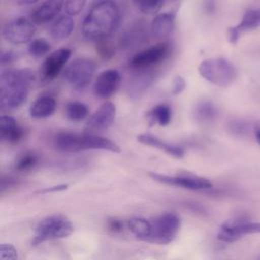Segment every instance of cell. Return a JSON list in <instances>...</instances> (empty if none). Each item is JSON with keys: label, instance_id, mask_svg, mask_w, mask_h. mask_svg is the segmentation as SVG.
<instances>
[{"label": "cell", "instance_id": "obj_28", "mask_svg": "<svg viewBox=\"0 0 260 260\" xmlns=\"http://www.w3.org/2000/svg\"><path fill=\"white\" fill-rule=\"evenodd\" d=\"M39 159L40 158L37 152L31 150L24 151L16 157L13 164V169L16 172H20V173L31 171L39 164Z\"/></svg>", "mask_w": 260, "mask_h": 260}, {"label": "cell", "instance_id": "obj_14", "mask_svg": "<svg viewBox=\"0 0 260 260\" xmlns=\"http://www.w3.org/2000/svg\"><path fill=\"white\" fill-rule=\"evenodd\" d=\"M259 25H260V7L248 9L244 13L241 21L238 24L229 27L228 29L229 42L235 45L243 32L247 30L255 29Z\"/></svg>", "mask_w": 260, "mask_h": 260}, {"label": "cell", "instance_id": "obj_15", "mask_svg": "<svg viewBox=\"0 0 260 260\" xmlns=\"http://www.w3.org/2000/svg\"><path fill=\"white\" fill-rule=\"evenodd\" d=\"M148 40V32L143 23H136L121 34L118 45L123 51H131L145 44Z\"/></svg>", "mask_w": 260, "mask_h": 260}, {"label": "cell", "instance_id": "obj_38", "mask_svg": "<svg viewBox=\"0 0 260 260\" xmlns=\"http://www.w3.org/2000/svg\"><path fill=\"white\" fill-rule=\"evenodd\" d=\"M14 59V55L11 51H5L1 54V65H8L10 64Z\"/></svg>", "mask_w": 260, "mask_h": 260}, {"label": "cell", "instance_id": "obj_36", "mask_svg": "<svg viewBox=\"0 0 260 260\" xmlns=\"http://www.w3.org/2000/svg\"><path fill=\"white\" fill-rule=\"evenodd\" d=\"M107 226L108 229L115 234L121 233L124 231V228L126 226V222H124L122 219L117 218V217H112L109 218L107 221Z\"/></svg>", "mask_w": 260, "mask_h": 260}, {"label": "cell", "instance_id": "obj_29", "mask_svg": "<svg viewBox=\"0 0 260 260\" xmlns=\"http://www.w3.org/2000/svg\"><path fill=\"white\" fill-rule=\"evenodd\" d=\"M65 113L68 120L79 122L88 115V107L81 102H69L65 107Z\"/></svg>", "mask_w": 260, "mask_h": 260}, {"label": "cell", "instance_id": "obj_33", "mask_svg": "<svg viewBox=\"0 0 260 260\" xmlns=\"http://www.w3.org/2000/svg\"><path fill=\"white\" fill-rule=\"evenodd\" d=\"M86 0H65L64 10L68 15H76L81 12Z\"/></svg>", "mask_w": 260, "mask_h": 260}, {"label": "cell", "instance_id": "obj_35", "mask_svg": "<svg viewBox=\"0 0 260 260\" xmlns=\"http://www.w3.org/2000/svg\"><path fill=\"white\" fill-rule=\"evenodd\" d=\"M228 130L235 135H243L248 130V125L242 120H231L226 125Z\"/></svg>", "mask_w": 260, "mask_h": 260}, {"label": "cell", "instance_id": "obj_24", "mask_svg": "<svg viewBox=\"0 0 260 260\" xmlns=\"http://www.w3.org/2000/svg\"><path fill=\"white\" fill-rule=\"evenodd\" d=\"M126 228L137 240L147 242L150 236V231H151L150 219H147L145 217L135 216V217L129 218L126 221Z\"/></svg>", "mask_w": 260, "mask_h": 260}, {"label": "cell", "instance_id": "obj_32", "mask_svg": "<svg viewBox=\"0 0 260 260\" xmlns=\"http://www.w3.org/2000/svg\"><path fill=\"white\" fill-rule=\"evenodd\" d=\"M135 5L144 13H153L159 10L165 0H133Z\"/></svg>", "mask_w": 260, "mask_h": 260}, {"label": "cell", "instance_id": "obj_34", "mask_svg": "<svg viewBox=\"0 0 260 260\" xmlns=\"http://www.w3.org/2000/svg\"><path fill=\"white\" fill-rule=\"evenodd\" d=\"M0 260H18V254L13 245L8 243L0 245Z\"/></svg>", "mask_w": 260, "mask_h": 260}, {"label": "cell", "instance_id": "obj_37", "mask_svg": "<svg viewBox=\"0 0 260 260\" xmlns=\"http://www.w3.org/2000/svg\"><path fill=\"white\" fill-rule=\"evenodd\" d=\"M186 80L182 76H176L172 84V93L179 94L186 88Z\"/></svg>", "mask_w": 260, "mask_h": 260}, {"label": "cell", "instance_id": "obj_27", "mask_svg": "<svg viewBox=\"0 0 260 260\" xmlns=\"http://www.w3.org/2000/svg\"><path fill=\"white\" fill-rule=\"evenodd\" d=\"M146 119L149 125L158 124L159 126H168L172 119V110L168 105L159 104L146 113Z\"/></svg>", "mask_w": 260, "mask_h": 260}, {"label": "cell", "instance_id": "obj_26", "mask_svg": "<svg viewBox=\"0 0 260 260\" xmlns=\"http://www.w3.org/2000/svg\"><path fill=\"white\" fill-rule=\"evenodd\" d=\"M218 116V109L210 101L199 102L194 109V118L198 123L208 124Z\"/></svg>", "mask_w": 260, "mask_h": 260}, {"label": "cell", "instance_id": "obj_3", "mask_svg": "<svg viewBox=\"0 0 260 260\" xmlns=\"http://www.w3.org/2000/svg\"><path fill=\"white\" fill-rule=\"evenodd\" d=\"M199 74L208 82L225 87L237 78V69L234 64L223 57H212L203 60L198 67Z\"/></svg>", "mask_w": 260, "mask_h": 260}, {"label": "cell", "instance_id": "obj_21", "mask_svg": "<svg viewBox=\"0 0 260 260\" xmlns=\"http://www.w3.org/2000/svg\"><path fill=\"white\" fill-rule=\"evenodd\" d=\"M155 74L150 70L136 71L135 75L129 81L128 93L132 98H137L145 92L154 81Z\"/></svg>", "mask_w": 260, "mask_h": 260}, {"label": "cell", "instance_id": "obj_31", "mask_svg": "<svg viewBox=\"0 0 260 260\" xmlns=\"http://www.w3.org/2000/svg\"><path fill=\"white\" fill-rule=\"evenodd\" d=\"M27 50L30 56L39 58L47 54L51 50V46L45 39H35L29 43Z\"/></svg>", "mask_w": 260, "mask_h": 260}, {"label": "cell", "instance_id": "obj_39", "mask_svg": "<svg viewBox=\"0 0 260 260\" xmlns=\"http://www.w3.org/2000/svg\"><path fill=\"white\" fill-rule=\"evenodd\" d=\"M68 188V185L67 184H61V185H57V186H52V187H49V188H46L40 192L42 193H48V192H58V191H63V190H66Z\"/></svg>", "mask_w": 260, "mask_h": 260}, {"label": "cell", "instance_id": "obj_1", "mask_svg": "<svg viewBox=\"0 0 260 260\" xmlns=\"http://www.w3.org/2000/svg\"><path fill=\"white\" fill-rule=\"evenodd\" d=\"M120 9L112 0H103L94 4L85 16L81 31L89 41H99L109 38L120 22Z\"/></svg>", "mask_w": 260, "mask_h": 260}, {"label": "cell", "instance_id": "obj_18", "mask_svg": "<svg viewBox=\"0 0 260 260\" xmlns=\"http://www.w3.org/2000/svg\"><path fill=\"white\" fill-rule=\"evenodd\" d=\"M137 140L144 145H148V146L160 149L174 157L181 158L184 156V149L181 146L170 143L166 140H162L155 135H152L149 133H142L137 136Z\"/></svg>", "mask_w": 260, "mask_h": 260}, {"label": "cell", "instance_id": "obj_16", "mask_svg": "<svg viewBox=\"0 0 260 260\" xmlns=\"http://www.w3.org/2000/svg\"><path fill=\"white\" fill-rule=\"evenodd\" d=\"M55 149L61 152H78L82 150V134L71 131H59L52 139Z\"/></svg>", "mask_w": 260, "mask_h": 260}, {"label": "cell", "instance_id": "obj_6", "mask_svg": "<svg viewBox=\"0 0 260 260\" xmlns=\"http://www.w3.org/2000/svg\"><path fill=\"white\" fill-rule=\"evenodd\" d=\"M95 69L96 65L92 60L77 58L64 69L63 78L74 88L83 89L90 83Z\"/></svg>", "mask_w": 260, "mask_h": 260}, {"label": "cell", "instance_id": "obj_20", "mask_svg": "<svg viewBox=\"0 0 260 260\" xmlns=\"http://www.w3.org/2000/svg\"><path fill=\"white\" fill-rule=\"evenodd\" d=\"M0 134L4 141L17 143L22 139L24 131L13 117L3 115L0 119Z\"/></svg>", "mask_w": 260, "mask_h": 260}, {"label": "cell", "instance_id": "obj_9", "mask_svg": "<svg viewBox=\"0 0 260 260\" xmlns=\"http://www.w3.org/2000/svg\"><path fill=\"white\" fill-rule=\"evenodd\" d=\"M253 234H260L259 221L237 218L226 220L219 226L217 232V239L221 242L234 243L244 236Z\"/></svg>", "mask_w": 260, "mask_h": 260}, {"label": "cell", "instance_id": "obj_41", "mask_svg": "<svg viewBox=\"0 0 260 260\" xmlns=\"http://www.w3.org/2000/svg\"><path fill=\"white\" fill-rule=\"evenodd\" d=\"M14 1L19 5H28V4H34L39 0H14Z\"/></svg>", "mask_w": 260, "mask_h": 260}, {"label": "cell", "instance_id": "obj_22", "mask_svg": "<svg viewBox=\"0 0 260 260\" xmlns=\"http://www.w3.org/2000/svg\"><path fill=\"white\" fill-rule=\"evenodd\" d=\"M82 148L83 150L102 149L114 153H119L121 151L119 145L113 140L96 134H86L84 132L82 133Z\"/></svg>", "mask_w": 260, "mask_h": 260}, {"label": "cell", "instance_id": "obj_23", "mask_svg": "<svg viewBox=\"0 0 260 260\" xmlns=\"http://www.w3.org/2000/svg\"><path fill=\"white\" fill-rule=\"evenodd\" d=\"M56 110V100L51 95L39 96L29 108V115L35 119H44L52 116Z\"/></svg>", "mask_w": 260, "mask_h": 260}, {"label": "cell", "instance_id": "obj_17", "mask_svg": "<svg viewBox=\"0 0 260 260\" xmlns=\"http://www.w3.org/2000/svg\"><path fill=\"white\" fill-rule=\"evenodd\" d=\"M65 0H46L31 13L30 20L35 24H45L53 20L64 6Z\"/></svg>", "mask_w": 260, "mask_h": 260}, {"label": "cell", "instance_id": "obj_40", "mask_svg": "<svg viewBox=\"0 0 260 260\" xmlns=\"http://www.w3.org/2000/svg\"><path fill=\"white\" fill-rule=\"evenodd\" d=\"M253 132H254L255 139H256L258 145L260 146V122L256 123V124L253 126Z\"/></svg>", "mask_w": 260, "mask_h": 260}, {"label": "cell", "instance_id": "obj_19", "mask_svg": "<svg viewBox=\"0 0 260 260\" xmlns=\"http://www.w3.org/2000/svg\"><path fill=\"white\" fill-rule=\"evenodd\" d=\"M175 20H176L175 11L164 12L155 15L150 25V31L152 36L159 39L169 37L175 28Z\"/></svg>", "mask_w": 260, "mask_h": 260}, {"label": "cell", "instance_id": "obj_30", "mask_svg": "<svg viewBox=\"0 0 260 260\" xmlns=\"http://www.w3.org/2000/svg\"><path fill=\"white\" fill-rule=\"evenodd\" d=\"M95 51H96L98 55L103 60H106V61L111 60L116 54L115 46L109 38H105V39L95 41Z\"/></svg>", "mask_w": 260, "mask_h": 260}, {"label": "cell", "instance_id": "obj_2", "mask_svg": "<svg viewBox=\"0 0 260 260\" xmlns=\"http://www.w3.org/2000/svg\"><path fill=\"white\" fill-rule=\"evenodd\" d=\"M35 82V74L29 69H5L0 74V107L2 111L20 107L27 99Z\"/></svg>", "mask_w": 260, "mask_h": 260}, {"label": "cell", "instance_id": "obj_10", "mask_svg": "<svg viewBox=\"0 0 260 260\" xmlns=\"http://www.w3.org/2000/svg\"><path fill=\"white\" fill-rule=\"evenodd\" d=\"M35 32V23L26 17L14 18L7 22L3 28V37L5 40L15 45L27 43Z\"/></svg>", "mask_w": 260, "mask_h": 260}, {"label": "cell", "instance_id": "obj_25", "mask_svg": "<svg viewBox=\"0 0 260 260\" xmlns=\"http://www.w3.org/2000/svg\"><path fill=\"white\" fill-rule=\"evenodd\" d=\"M74 28V21L69 15L58 17L50 27V34L54 40L61 41L68 38Z\"/></svg>", "mask_w": 260, "mask_h": 260}, {"label": "cell", "instance_id": "obj_7", "mask_svg": "<svg viewBox=\"0 0 260 260\" xmlns=\"http://www.w3.org/2000/svg\"><path fill=\"white\" fill-rule=\"evenodd\" d=\"M149 176L151 179L159 183L192 191H203L212 188V183L208 179L191 173H180L174 176H170L166 174L150 172Z\"/></svg>", "mask_w": 260, "mask_h": 260}, {"label": "cell", "instance_id": "obj_11", "mask_svg": "<svg viewBox=\"0 0 260 260\" xmlns=\"http://www.w3.org/2000/svg\"><path fill=\"white\" fill-rule=\"evenodd\" d=\"M116 106L111 102H105L91 115L84 128L86 134H96L109 129L116 118Z\"/></svg>", "mask_w": 260, "mask_h": 260}, {"label": "cell", "instance_id": "obj_13", "mask_svg": "<svg viewBox=\"0 0 260 260\" xmlns=\"http://www.w3.org/2000/svg\"><path fill=\"white\" fill-rule=\"evenodd\" d=\"M121 84V75L116 69H109L101 72L94 82L93 92L101 99L112 96Z\"/></svg>", "mask_w": 260, "mask_h": 260}, {"label": "cell", "instance_id": "obj_12", "mask_svg": "<svg viewBox=\"0 0 260 260\" xmlns=\"http://www.w3.org/2000/svg\"><path fill=\"white\" fill-rule=\"evenodd\" d=\"M71 56V50L62 48L51 53L40 68V77L42 81L48 82L56 78L63 70Z\"/></svg>", "mask_w": 260, "mask_h": 260}, {"label": "cell", "instance_id": "obj_5", "mask_svg": "<svg viewBox=\"0 0 260 260\" xmlns=\"http://www.w3.org/2000/svg\"><path fill=\"white\" fill-rule=\"evenodd\" d=\"M151 231L148 243L156 245L171 244L181 229V218L174 212H165L150 219Z\"/></svg>", "mask_w": 260, "mask_h": 260}, {"label": "cell", "instance_id": "obj_8", "mask_svg": "<svg viewBox=\"0 0 260 260\" xmlns=\"http://www.w3.org/2000/svg\"><path fill=\"white\" fill-rule=\"evenodd\" d=\"M170 55V46L168 43H158L154 46L148 47L137 54H135L129 66L135 71L150 70L156 65L164 62Z\"/></svg>", "mask_w": 260, "mask_h": 260}, {"label": "cell", "instance_id": "obj_4", "mask_svg": "<svg viewBox=\"0 0 260 260\" xmlns=\"http://www.w3.org/2000/svg\"><path fill=\"white\" fill-rule=\"evenodd\" d=\"M73 230L72 222L65 215H49L38 222L31 243L39 245L45 241L67 238L73 233Z\"/></svg>", "mask_w": 260, "mask_h": 260}]
</instances>
